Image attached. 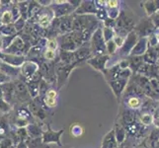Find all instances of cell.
I'll return each instance as SVG.
<instances>
[{"instance_id":"6da1fadb","label":"cell","mask_w":159,"mask_h":148,"mask_svg":"<svg viewBox=\"0 0 159 148\" xmlns=\"http://www.w3.org/2000/svg\"><path fill=\"white\" fill-rule=\"evenodd\" d=\"M136 23H138V20L135 18V15L127 6V9L124 8L120 11V15L116 20V26H115L114 31L117 32L116 35L125 38L130 32L134 31Z\"/></svg>"},{"instance_id":"7a4b0ae2","label":"cell","mask_w":159,"mask_h":148,"mask_svg":"<svg viewBox=\"0 0 159 148\" xmlns=\"http://www.w3.org/2000/svg\"><path fill=\"white\" fill-rule=\"evenodd\" d=\"M155 29L156 28L153 25L151 19L145 16V17H142L138 21V23H136V25L134 28V32L139 37V39H143V38L146 39L149 35L154 33Z\"/></svg>"},{"instance_id":"3957f363","label":"cell","mask_w":159,"mask_h":148,"mask_svg":"<svg viewBox=\"0 0 159 148\" xmlns=\"http://www.w3.org/2000/svg\"><path fill=\"white\" fill-rule=\"evenodd\" d=\"M138 41H139V37L135 35V33L134 31L130 32L129 34L125 38V42L123 43V46L120 47V51H119L120 56H125V57L129 56L131 51H133V48L136 45Z\"/></svg>"},{"instance_id":"277c9868","label":"cell","mask_w":159,"mask_h":148,"mask_svg":"<svg viewBox=\"0 0 159 148\" xmlns=\"http://www.w3.org/2000/svg\"><path fill=\"white\" fill-rule=\"evenodd\" d=\"M125 96L128 95V97H125V108L129 109V110H131V111H139L142 107V104H143V101H144V98L142 97H139L138 95L134 94V93H130L129 91H125Z\"/></svg>"},{"instance_id":"5b68a950","label":"cell","mask_w":159,"mask_h":148,"mask_svg":"<svg viewBox=\"0 0 159 148\" xmlns=\"http://www.w3.org/2000/svg\"><path fill=\"white\" fill-rule=\"evenodd\" d=\"M136 74L141 75L148 79H155L159 74V68L156 64L143 63Z\"/></svg>"},{"instance_id":"8992f818","label":"cell","mask_w":159,"mask_h":148,"mask_svg":"<svg viewBox=\"0 0 159 148\" xmlns=\"http://www.w3.org/2000/svg\"><path fill=\"white\" fill-rule=\"evenodd\" d=\"M128 83H129L128 79H122V78L109 82V84L111 86L115 96H116L118 99L123 95V93L125 92V88H127V86H128Z\"/></svg>"},{"instance_id":"52a82bcc","label":"cell","mask_w":159,"mask_h":148,"mask_svg":"<svg viewBox=\"0 0 159 148\" xmlns=\"http://www.w3.org/2000/svg\"><path fill=\"white\" fill-rule=\"evenodd\" d=\"M141 7L143 8L147 17H150L159 11V0H146L141 3Z\"/></svg>"},{"instance_id":"ba28073f","label":"cell","mask_w":159,"mask_h":148,"mask_svg":"<svg viewBox=\"0 0 159 148\" xmlns=\"http://www.w3.org/2000/svg\"><path fill=\"white\" fill-rule=\"evenodd\" d=\"M147 47H148V45H147V41L145 38H143V39H139L138 43H136V45L133 48V51H131L129 56H142L147 51Z\"/></svg>"},{"instance_id":"9c48e42d","label":"cell","mask_w":159,"mask_h":148,"mask_svg":"<svg viewBox=\"0 0 159 148\" xmlns=\"http://www.w3.org/2000/svg\"><path fill=\"white\" fill-rule=\"evenodd\" d=\"M127 59L129 61V68L130 69L131 72H133V74L138 73L139 68L142 66V64L144 63L142 56H129L127 57Z\"/></svg>"},{"instance_id":"30bf717a","label":"cell","mask_w":159,"mask_h":148,"mask_svg":"<svg viewBox=\"0 0 159 148\" xmlns=\"http://www.w3.org/2000/svg\"><path fill=\"white\" fill-rule=\"evenodd\" d=\"M119 144L116 140V137H115V132L113 129L104 137L102 142V148H117Z\"/></svg>"},{"instance_id":"8fae6325","label":"cell","mask_w":159,"mask_h":148,"mask_svg":"<svg viewBox=\"0 0 159 148\" xmlns=\"http://www.w3.org/2000/svg\"><path fill=\"white\" fill-rule=\"evenodd\" d=\"M144 63H148V64H156L157 59H158V54L155 51L154 47H147V51L142 56Z\"/></svg>"},{"instance_id":"7c38bea8","label":"cell","mask_w":159,"mask_h":148,"mask_svg":"<svg viewBox=\"0 0 159 148\" xmlns=\"http://www.w3.org/2000/svg\"><path fill=\"white\" fill-rule=\"evenodd\" d=\"M109 60V56L107 54H102V56H97L95 58H93V60L90 62L94 68L103 71L106 67V63Z\"/></svg>"},{"instance_id":"4fadbf2b","label":"cell","mask_w":159,"mask_h":148,"mask_svg":"<svg viewBox=\"0 0 159 148\" xmlns=\"http://www.w3.org/2000/svg\"><path fill=\"white\" fill-rule=\"evenodd\" d=\"M114 132H115V137H116L118 144H122L125 140V138H127V132H125V128L122 127L119 123H117L116 127H115Z\"/></svg>"},{"instance_id":"5bb4252c","label":"cell","mask_w":159,"mask_h":148,"mask_svg":"<svg viewBox=\"0 0 159 148\" xmlns=\"http://www.w3.org/2000/svg\"><path fill=\"white\" fill-rule=\"evenodd\" d=\"M138 114H139V120L142 125L148 128L151 124H153V114H152V113L139 112Z\"/></svg>"},{"instance_id":"9a60e30c","label":"cell","mask_w":159,"mask_h":148,"mask_svg":"<svg viewBox=\"0 0 159 148\" xmlns=\"http://www.w3.org/2000/svg\"><path fill=\"white\" fill-rule=\"evenodd\" d=\"M103 38L105 43H108L110 41H112L114 39V37L116 36V33H115L113 28H108V27H105L103 30Z\"/></svg>"},{"instance_id":"2e32d148","label":"cell","mask_w":159,"mask_h":148,"mask_svg":"<svg viewBox=\"0 0 159 148\" xmlns=\"http://www.w3.org/2000/svg\"><path fill=\"white\" fill-rule=\"evenodd\" d=\"M106 51L109 54H114L118 51V47L116 46V43H114L113 40L106 43Z\"/></svg>"},{"instance_id":"e0dca14e","label":"cell","mask_w":159,"mask_h":148,"mask_svg":"<svg viewBox=\"0 0 159 148\" xmlns=\"http://www.w3.org/2000/svg\"><path fill=\"white\" fill-rule=\"evenodd\" d=\"M146 41H147V45H148V47H155L158 45V42H157V39L154 35V33L147 37Z\"/></svg>"},{"instance_id":"ac0fdd59","label":"cell","mask_w":159,"mask_h":148,"mask_svg":"<svg viewBox=\"0 0 159 148\" xmlns=\"http://www.w3.org/2000/svg\"><path fill=\"white\" fill-rule=\"evenodd\" d=\"M153 114V124L155 128H159V104L154 110V112L152 113Z\"/></svg>"},{"instance_id":"d6986e66","label":"cell","mask_w":159,"mask_h":148,"mask_svg":"<svg viewBox=\"0 0 159 148\" xmlns=\"http://www.w3.org/2000/svg\"><path fill=\"white\" fill-rule=\"evenodd\" d=\"M106 7L108 9H116L120 7V2L117 0H109L106 1Z\"/></svg>"},{"instance_id":"ffe728a7","label":"cell","mask_w":159,"mask_h":148,"mask_svg":"<svg viewBox=\"0 0 159 148\" xmlns=\"http://www.w3.org/2000/svg\"><path fill=\"white\" fill-rule=\"evenodd\" d=\"M113 41H114V43H116V46L118 47V48H120V47L123 46V43H124V42H125V38L116 35V36L114 37Z\"/></svg>"},{"instance_id":"44dd1931","label":"cell","mask_w":159,"mask_h":148,"mask_svg":"<svg viewBox=\"0 0 159 148\" xmlns=\"http://www.w3.org/2000/svg\"><path fill=\"white\" fill-rule=\"evenodd\" d=\"M149 18L151 19L153 25L155 26V28H159V11H157L155 14H153L152 16H150Z\"/></svg>"},{"instance_id":"7402d4cb","label":"cell","mask_w":159,"mask_h":148,"mask_svg":"<svg viewBox=\"0 0 159 148\" xmlns=\"http://www.w3.org/2000/svg\"><path fill=\"white\" fill-rule=\"evenodd\" d=\"M82 132H83V129H82V128L79 127V125H74L72 129H71V133L74 136H79L82 134Z\"/></svg>"},{"instance_id":"603a6c76","label":"cell","mask_w":159,"mask_h":148,"mask_svg":"<svg viewBox=\"0 0 159 148\" xmlns=\"http://www.w3.org/2000/svg\"><path fill=\"white\" fill-rule=\"evenodd\" d=\"M57 42L54 41V40H51V41H48V49H51V51H53V49H56L57 48Z\"/></svg>"},{"instance_id":"cb8c5ba5","label":"cell","mask_w":159,"mask_h":148,"mask_svg":"<svg viewBox=\"0 0 159 148\" xmlns=\"http://www.w3.org/2000/svg\"><path fill=\"white\" fill-rule=\"evenodd\" d=\"M46 104L48 105V107H54L57 105V101L56 99H48L47 98L46 99Z\"/></svg>"},{"instance_id":"d4e9b609","label":"cell","mask_w":159,"mask_h":148,"mask_svg":"<svg viewBox=\"0 0 159 148\" xmlns=\"http://www.w3.org/2000/svg\"><path fill=\"white\" fill-rule=\"evenodd\" d=\"M45 56H46V58H48V59H53L54 56H56V53H54L53 51H51V49H48V51H47Z\"/></svg>"},{"instance_id":"484cf974","label":"cell","mask_w":159,"mask_h":148,"mask_svg":"<svg viewBox=\"0 0 159 148\" xmlns=\"http://www.w3.org/2000/svg\"><path fill=\"white\" fill-rule=\"evenodd\" d=\"M136 148H149L148 144H147V142H146V137L139 142V144L136 146Z\"/></svg>"},{"instance_id":"4316f807","label":"cell","mask_w":159,"mask_h":148,"mask_svg":"<svg viewBox=\"0 0 159 148\" xmlns=\"http://www.w3.org/2000/svg\"><path fill=\"white\" fill-rule=\"evenodd\" d=\"M56 97H57V92L54 90H51L47 93V98L48 99H56Z\"/></svg>"},{"instance_id":"83f0119b","label":"cell","mask_w":159,"mask_h":148,"mask_svg":"<svg viewBox=\"0 0 159 148\" xmlns=\"http://www.w3.org/2000/svg\"><path fill=\"white\" fill-rule=\"evenodd\" d=\"M154 35L156 37V39H157V42L159 43V28H156L155 31H154Z\"/></svg>"},{"instance_id":"f1b7e54d","label":"cell","mask_w":159,"mask_h":148,"mask_svg":"<svg viewBox=\"0 0 159 148\" xmlns=\"http://www.w3.org/2000/svg\"><path fill=\"white\" fill-rule=\"evenodd\" d=\"M156 79V81H157V83H158V85H159V74H158V76L155 78Z\"/></svg>"},{"instance_id":"f546056e","label":"cell","mask_w":159,"mask_h":148,"mask_svg":"<svg viewBox=\"0 0 159 148\" xmlns=\"http://www.w3.org/2000/svg\"><path fill=\"white\" fill-rule=\"evenodd\" d=\"M156 65L158 66V68H159V57H158V59H157V62H156Z\"/></svg>"},{"instance_id":"4dcf8cb0","label":"cell","mask_w":159,"mask_h":148,"mask_svg":"<svg viewBox=\"0 0 159 148\" xmlns=\"http://www.w3.org/2000/svg\"><path fill=\"white\" fill-rule=\"evenodd\" d=\"M117 148H125V147H124L123 145H120V146H118Z\"/></svg>"}]
</instances>
